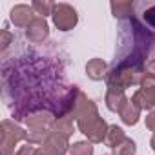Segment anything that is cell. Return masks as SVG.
<instances>
[{
    "label": "cell",
    "instance_id": "6da1fadb",
    "mask_svg": "<svg viewBox=\"0 0 155 155\" xmlns=\"http://www.w3.org/2000/svg\"><path fill=\"white\" fill-rule=\"evenodd\" d=\"M77 124H79L81 131L86 133L93 142L106 140V135H108L106 130H110V128L106 126V122L97 113H91V115L90 113H82L79 119H77Z\"/></svg>",
    "mask_w": 155,
    "mask_h": 155
},
{
    "label": "cell",
    "instance_id": "7a4b0ae2",
    "mask_svg": "<svg viewBox=\"0 0 155 155\" xmlns=\"http://www.w3.org/2000/svg\"><path fill=\"white\" fill-rule=\"evenodd\" d=\"M140 110H151L155 108V79L144 77L140 81V90L131 99Z\"/></svg>",
    "mask_w": 155,
    "mask_h": 155
},
{
    "label": "cell",
    "instance_id": "3957f363",
    "mask_svg": "<svg viewBox=\"0 0 155 155\" xmlns=\"http://www.w3.org/2000/svg\"><path fill=\"white\" fill-rule=\"evenodd\" d=\"M53 22L60 31H69L77 26V11L68 4H55L53 9Z\"/></svg>",
    "mask_w": 155,
    "mask_h": 155
},
{
    "label": "cell",
    "instance_id": "277c9868",
    "mask_svg": "<svg viewBox=\"0 0 155 155\" xmlns=\"http://www.w3.org/2000/svg\"><path fill=\"white\" fill-rule=\"evenodd\" d=\"M2 151H4V155H9V151H11V148L18 142V140H22V139H26V133L18 128V126H15V124H11L9 120H4L2 122Z\"/></svg>",
    "mask_w": 155,
    "mask_h": 155
},
{
    "label": "cell",
    "instance_id": "5b68a950",
    "mask_svg": "<svg viewBox=\"0 0 155 155\" xmlns=\"http://www.w3.org/2000/svg\"><path fill=\"white\" fill-rule=\"evenodd\" d=\"M33 15H35L33 6L20 4V6H15V8L11 9V20H13V24L18 26V28H28V26L37 18V17H33Z\"/></svg>",
    "mask_w": 155,
    "mask_h": 155
},
{
    "label": "cell",
    "instance_id": "8992f818",
    "mask_svg": "<svg viewBox=\"0 0 155 155\" xmlns=\"http://www.w3.org/2000/svg\"><path fill=\"white\" fill-rule=\"evenodd\" d=\"M66 146H68L66 137L60 135L58 131H53V133H49L48 139L44 140L42 150H44L48 155H64V153H66Z\"/></svg>",
    "mask_w": 155,
    "mask_h": 155
},
{
    "label": "cell",
    "instance_id": "52a82bcc",
    "mask_svg": "<svg viewBox=\"0 0 155 155\" xmlns=\"http://www.w3.org/2000/svg\"><path fill=\"white\" fill-rule=\"evenodd\" d=\"M49 29H48V22L46 18L42 17H37L26 29V37L31 40V42H42L46 37H48Z\"/></svg>",
    "mask_w": 155,
    "mask_h": 155
},
{
    "label": "cell",
    "instance_id": "ba28073f",
    "mask_svg": "<svg viewBox=\"0 0 155 155\" xmlns=\"http://www.w3.org/2000/svg\"><path fill=\"white\" fill-rule=\"evenodd\" d=\"M126 102H128V99L122 95L120 90H110L108 95H106V104L111 111H120Z\"/></svg>",
    "mask_w": 155,
    "mask_h": 155
},
{
    "label": "cell",
    "instance_id": "9c48e42d",
    "mask_svg": "<svg viewBox=\"0 0 155 155\" xmlns=\"http://www.w3.org/2000/svg\"><path fill=\"white\" fill-rule=\"evenodd\" d=\"M119 113H120V117H122V120H124L126 124H135V122L139 120L140 108H139L133 101H128V102L122 106V110H120Z\"/></svg>",
    "mask_w": 155,
    "mask_h": 155
},
{
    "label": "cell",
    "instance_id": "30bf717a",
    "mask_svg": "<svg viewBox=\"0 0 155 155\" xmlns=\"http://www.w3.org/2000/svg\"><path fill=\"white\" fill-rule=\"evenodd\" d=\"M86 71H88V75L91 77L93 81H101L102 77L106 75V62L102 58H93V60L88 62Z\"/></svg>",
    "mask_w": 155,
    "mask_h": 155
},
{
    "label": "cell",
    "instance_id": "8fae6325",
    "mask_svg": "<svg viewBox=\"0 0 155 155\" xmlns=\"http://www.w3.org/2000/svg\"><path fill=\"white\" fill-rule=\"evenodd\" d=\"M124 131L120 130V128H117V126H110V130H108V135H106V142H108V146H111V148H117V146H120L122 142H124Z\"/></svg>",
    "mask_w": 155,
    "mask_h": 155
},
{
    "label": "cell",
    "instance_id": "7c38bea8",
    "mask_svg": "<svg viewBox=\"0 0 155 155\" xmlns=\"http://www.w3.org/2000/svg\"><path fill=\"white\" fill-rule=\"evenodd\" d=\"M69 153L71 155H93V146H91V142L81 140V142H75L71 146V151Z\"/></svg>",
    "mask_w": 155,
    "mask_h": 155
},
{
    "label": "cell",
    "instance_id": "4fadbf2b",
    "mask_svg": "<svg viewBox=\"0 0 155 155\" xmlns=\"http://www.w3.org/2000/svg\"><path fill=\"white\" fill-rule=\"evenodd\" d=\"M111 11L115 17H126V15H131L133 11V4L131 2H113L111 4Z\"/></svg>",
    "mask_w": 155,
    "mask_h": 155
},
{
    "label": "cell",
    "instance_id": "5bb4252c",
    "mask_svg": "<svg viewBox=\"0 0 155 155\" xmlns=\"http://www.w3.org/2000/svg\"><path fill=\"white\" fill-rule=\"evenodd\" d=\"M33 9H35L37 15H40L44 18L46 15H53L55 4L53 2H40V0H37V2H33Z\"/></svg>",
    "mask_w": 155,
    "mask_h": 155
},
{
    "label": "cell",
    "instance_id": "9a60e30c",
    "mask_svg": "<svg viewBox=\"0 0 155 155\" xmlns=\"http://www.w3.org/2000/svg\"><path fill=\"white\" fill-rule=\"evenodd\" d=\"M133 153H135V142L130 139H124V142L115 150V155H133Z\"/></svg>",
    "mask_w": 155,
    "mask_h": 155
},
{
    "label": "cell",
    "instance_id": "2e32d148",
    "mask_svg": "<svg viewBox=\"0 0 155 155\" xmlns=\"http://www.w3.org/2000/svg\"><path fill=\"white\" fill-rule=\"evenodd\" d=\"M144 20H146V24H150L151 28H155V6H151L150 9L144 11Z\"/></svg>",
    "mask_w": 155,
    "mask_h": 155
},
{
    "label": "cell",
    "instance_id": "e0dca14e",
    "mask_svg": "<svg viewBox=\"0 0 155 155\" xmlns=\"http://www.w3.org/2000/svg\"><path fill=\"white\" fill-rule=\"evenodd\" d=\"M146 77L155 79V60H150V62L146 64Z\"/></svg>",
    "mask_w": 155,
    "mask_h": 155
},
{
    "label": "cell",
    "instance_id": "ac0fdd59",
    "mask_svg": "<svg viewBox=\"0 0 155 155\" xmlns=\"http://www.w3.org/2000/svg\"><path fill=\"white\" fill-rule=\"evenodd\" d=\"M146 126H148L151 131H155V110H153V111L146 117Z\"/></svg>",
    "mask_w": 155,
    "mask_h": 155
},
{
    "label": "cell",
    "instance_id": "d6986e66",
    "mask_svg": "<svg viewBox=\"0 0 155 155\" xmlns=\"http://www.w3.org/2000/svg\"><path fill=\"white\" fill-rule=\"evenodd\" d=\"M31 153H35V150H33L31 146H22L15 155H31Z\"/></svg>",
    "mask_w": 155,
    "mask_h": 155
},
{
    "label": "cell",
    "instance_id": "ffe728a7",
    "mask_svg": "<svg viewBox=\"0 0 155 155\" xmlns=\"http://www.w3.org/2000/svg\"><path fill=\"white\" fill-rule=\"evenodd\" d=\"M33 155H48V153H46V151H44V150H42V148H40V150H37V151H35V153H33Z\"/></svg>",
    "mask_w": 155,
    "mask_h": 155
},
{
    "label": "cell",
    "instance_id": "44dd1931",
    "mask_svg": "<svg viewBox=\"0 0 155 155\" xmlns=\"http://www.w3.org/2000/svg\"><path fill=\"white\" fill-rule=\"evenodd\" d=\"M151 148L155 150V135H153V139H151Z\"/></svg>",
    "mask_w": 155,
    "mask_h": 155
}]
</instances>
